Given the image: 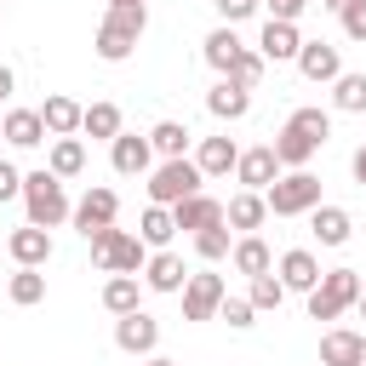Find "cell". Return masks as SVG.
I'll use <instances>...</instances> for the list:
<instances>
[{"mask_svg":"<svg viewBox=\"0 0 366 366\" xmlns=\"http://www.w3.org/2000/svg\"><path fill=\"white\" fill-rule=\"evenodd\" d=\"M172 217H177V229H212V223H223V200H212V194H189V200H177L172 206Z\"/></svg>","mask_w":366,"mask_h":366,"instance_id":"cell-21","label":"cell"},{"mask_svg":"<svg viewBox=\"0 0 366 366\" xmlns=\"http://www.w3.org/2000/svg\"><path fill=\"white\" fill-rule=\"evenodd\" d=\"M143 29H149V6H143V0H137V6H109L103 23H97V57H103V63H126V57L137 51Z\"/></svg>","mask_w":366,"mask_h":366,"instance_id":"cell-1","label":"cell"},{"mask_svg":"<svg viewBox=\"0 0 366 366\" xmlns=\"http://www.w3.org/2000/svg\"><path fill=\"white\" fill-rule=\"evenodd\" d=\"M234 160H240L234 137H200V149H194V166H200L206 177H223V172H234Z\"/></svg>","mask_w":366,"mask_h":366,"instance_id":"cell-25","label":"cell"},{"mask_svg":"<svg viewBox=\"0 0 366 366\" xmlns=\"http://www.w3.org/2000/svg\"><path fill=\"white\" fill-rule=\"evenodd\" d=\"M240 51H246V46H240L234 23H223V29H212V34H206V63H212L217 74H229V69L240 63Z\"/></svg>","mask_w":366,"mask_h":366,"instance_id":"cell-27","label":"cell"},{"mask_svg":"<svg viewBox=\"0 0 366 366\" xmlns=\"http://www.w3.org/2000/svg\"><path fill=\"white\" fill-rule=\"evenodd\" d=\"M6 292H11V303H17V309H34V303L46 297V274L17 263V274H11V286H6Z\"/></svg>","mask_w":366,"mask_h":366,"instance_id":"cell-33","label":"cell"},{"mask_svg":"<svg viewBox=\"0 0 366 366\" xmlns=\"http://www.w3.org/2000/svg\"><path fill=\"white\" fill-rule=\"evenodd\" d=\"M297 74H303V80H315V86H332V80L343 74L337 46H332V40H303V51H297Z\"/></svg>","mask_w":366,"mask_h":366,"instance_id":"cell-8","label":"cell"},{"mask_svg":"<svg viewBox=\"0 0 366 366\" xmlns=\"http://www.w3.org/2000/svg\"><path fill=\"white\" fill-rule=\"evenodd\" d=\"M40 120H46V132H51V137H74V132H80V120H86V109H80L74 97L51 92V97L40 103Z\"/></svg>","mask_w":366,"mask_h":366,"instance_id":"cell-20","label":"cell"},{"mask_svg":"<svg viewBox=\"0 0 366 366\" xmlns=\"http://www.w3.org/2000/svg\"><path fill=\"white\" fill-rule=\"evenodd\" d=\"M109 160H114L120 177H143V172H154V143L137 137V132H120V137L109 143Z\"/></svg>","mask_w":366,"mask_h":366,"instance_id":"cell-9","label":"cell"},{"mask_svg":"<svg viewBox=\"0 0 366 366\" xmlns=\"http://www.w3.org/2000/svg\"><path fill=\"white\" fill-rule=\"evenodd\" d=\"M229 297L223 274H189L183 280V320H217V303Z\"/></svg>","mask_w":366,"mask_h":366,"instance_id":"cell-7","label":"cell"},{"mask_svg":"<svg viewBox=\"0 0 366 366\" xmlns=\"http://www.w3.org/2000/svg\"><path fill=\"white\" fill-rule=\"evenodd\" d=\"M200 183H206V172H200L189 154H177V160H160V166L149 172V200H154V206H177V200L200 194Z\"/></svg>","mask_w":366,"mask_h":366,"instance_id":"cell-5","label":"cell"},{"mask_svg":"<svg viewBox=\"0 0 366 366\" xmlns=\"http://www.w3.org/2000/svg\"><path fill=\"white\" fill-rule=\"evenodd\" d=\"M332 103L343 114H366V74H337L332 80Z\"/></svg>","mask_w":366,"mask_h":366,"instance_id":"cell-34","label":"cell"},{"mask_svg":"<svg viewBox=\"0 0 366 366\" xmlns=\"http://www.w3.org/2000/svg\"><path fill=\"white\" fill-rule=\"evenodd\" d=\"M292 126H297V132H309L315 143H326V137H332V114H326V109H292Z\"/></svg>","mask_w":366,"mask_h":366,"instance_id":"cell-37","label":"cell"},{"mask_svg":"<svg viewBox=\"0 0 366 366\" xmlns=\"http://www.w3.org/2000/svg\"><path fill=\"white\" fill-rule=\"evenodd\" d=\"M194 252L206 257V263H223L234 246H229V223H212V229H194Z\"/></svg>","mask_w":366,"mask_h":366,"instance_id":"cell-35","label":"cell"},{"mask_svg":"<svg viewBox=\"0 0 366 366\" xmlns=\"http://www.w3.org/2000/svg\"><path fill=\"white\" fill-rule=\"evenodd\" d=\"M263 217H269V200H263L257 189H240V194L223 206V223H229V229H240V234H252Z\"/></svg>","mask_w":366,"mask_h":366,"instance_id":"cell-22","label":"cell"},{"mask_svg":"<svg viewBox=\"0 0 366 366\" xmlns=\"http://www.w3.org/2000/svg\"><path fill=\"white\" fill-rule=\"evenodd\" d=\"M149 143H154V154L177 160V154H189V126H183V120H154Z\"/></svg>","mask_w":366,"mask_h":366,"instance_id":"cell-30","label":"cell"},{"mask_svg":"<svg viewBox=\"0 0 366 366\" xmlns=\"http://www.w3.org/2000/svg\"><path fill=\"white\" fill-rule=\"evenodd\" d=\"M57 177H80L86 172V143L80 137H51V160H46Z\"/></svg>","mask_w":366,"mask_h":366,"instance_id":"cell-29","label":"cell"},{"mask_svg":"<svg viewBox=\"0 0 366 366\" xmlns=\"http://www.w3.org/2000/svg\"><path fill=\"white\" fill-rule=\"evenodd\" d=\"M114 212H120V194L97 183V189H86V194H80V206H74V229H80V234H97V229H109V223H114Z\"/></svg>","mask_w":366,"mask_h":366,"instance_id":"cell-11","label":"cell"},{"mask_svg":"<svg viewBox=\"0 0 366 366\" xmlns=\"http://www.w3.org/2000/svg\"><path fill=\"white\" fill-rule=\"evenodd\" d=\"M6 252H11L23 269H46V263H51V229L23 223V229H11V234H6Z\"/></svg>","mask_w":366,"mask_h":366,"instance_id":"cell-12","label":"cell"},{"mask_svg":"<svg viewBox=\"0 0 366 366\" xmlns=\"http://www.w3.org/2000/svg\"><path fill=\"white\" fill-rule=\"evenodd\" d=\"M137 234H143V246H172V234H177V217H172V206H154L149 200V212H143V223H137Z\"/></svg>","mask_w":366,"mask_h":366,"instance_id":"cell-28","label":"cell"},{"mask_svg":"<svg viewBox=\"0 0 366 366\" xmlns=\"http://www.w3.org/2000/svg\"><path fill=\"white\" fill-rule=\"evenodd\" d=\"M109 6H137V0H109Z\"/></svg>","mask_w":366,"mask_h":366,"instance_id":"cell-49","label":"cell"},{"mask_svg":"<svg viewBox=\"0 0 366 366\" xmlns=\"http://www.w3.org/2000/svg\"><path fill=\"white\" fill-rule=\"evenodd\" d=\"M212 6H217V17H223V23H246L263 0H212Z\"/></svg>","mask_w":366,"mask_h":366,"instance_id":"cell-41","label":"cell"},{"mask_svg":"<svg viewBox=\"0 0 366 366\" xmlns=\"http://www.w3.org/2000/svg\"><path fill=\"white\" fill-rule=\"evenodd\" d=\"M252 303L257 309H280L286 303V280L280 274H252Z\"/></svg>","mask_w":366,"mask_h":366,"instance_id":"cell-36","label":"cell"},{"mask_svg":"<svg viewBox=\"0 0 366 366\" xmlns=\"http://www.w3.org/2000/svg\"><path fill=\"white\" fill-rule=\"evenodd\" d=\"M355 309H360V320H366V286H360V297H355Z\"/></svg>","mask_w":366,"mask_h":366,"instance_id":"cell-47","label":"cell"},{"mask_svg":"<svg viewBox=\"0 0 366 366\" xmlns=\"http://www.w3.org/2000/svg\"><path fill=\"white\" fill-rule=\"evenodd\" d=\"M337 17H343V34H349V40H360V46H366V0H349V6H343V11H337Z\"/></svg>","mask_w":366,"mask_h":366,"instance_id":"cell-40","label":"cell"},{"mask_svg":"<svg viewBox=\"0 0 366 366\" xmlns=\"http://www.w3.org/2000/svg\"><path fill=\"white\" fill-rule=\"evenodd\" d=\"M263 69H269V57H263V51H240V63L229 69V80H240V86H257V80H263Z\"/></svg>","mask_w":366,"mask_h":366,"instance_id":"cell-39","label":"cell"},{"mask_svg":"<svg viewBox=\"0 0 366 366\" xmlns=\"http://www.w3.org/2000/svg\"><path fill=\"white\" fill-rule=\"evenodd\" d=\"M103 309H109V315L143 309V280H137V274H109V280H103Z\"/></svg>","mask_w":366,"mask_h":366,"instance_id":"cell-26","label":"cell"},{"mask_svg":"<svg viewBox=\"0 0 366 366\" xmlns=\"http://www.w3.org/2000/svg\"><path fill=\"white\" fill-rule=\"evenodd\" d=\"M360 366H366V343H360Z\"/></svg>","mask_w":366,"mask_h":366,"instance_id":"cell-50","label":"cell"},{"mask_svg":"<svg viewBox=\"0 0 366 366\" xmlns=\"http://www.w3.org/2000/svg\"><path fill=\"white\" fill-rule=\"evenodd\" d=\"M269 6V17H280V23H297L303 11H309V0H263Z\"/></svg>","mask_w":366,"mask_h":366,"instance_id":"cell-43","label":"cell"},{"mask_svg":"<svg viewBox=\"0 0 366 366\" xmlns=\"http://www.w3.org/2000/svg\"><path fill=\"white\" fill-rule=\"evenodd\" d=\"M17 194H23V172H17L11 160H0V206H6V200H17Z\"/></svg>","mask_w":366,"mask_h":366,"instance_id":"cell-42","label":"cell"},{"mask_svg":"<svg viewBox=\"0 0 366 366\" xmlns=\"http://www.w3.org/2000/svg\"><path fill=\"white\" fill-rule=\"evenodd\" d=\"M0 137H6L11 149H34V143H46L51 132H46V120H40V109H11V114L0 120Z\"/></svg>","mask_w":366,"mask_h":366,"instance_id":"cell-18","label":"cell"},{"mask_svg":"<svg viewBox=\"0 0 366 366\" xmlns=\"http://www.w3.org/2000/svg\"><path fill=\"white\" fill-rule=\"evenodd\" d=\"M360 269H326L320 274V286L309 292V320H337L343 309H355V297H360Z\"/></svg>","mask_w":366,"mask_h":366,"instance_id":"cell-6","label":"cell"},{"mask_svg":"<svg viewBox=\"0 0 366 366\" xmlns=\"http://www.w3.org/2000/svg\"><path fill=\"white\" fill-rule=\"evenodd\" d=\"M23 212H29V223H40V229H57L63 217H74V206H69V194H63V177H57L51 166L23 172Z\"/></svg>","mask_w":366,"mask_h":366,"instance_id":"cell-2","label":"cell"},{"mask_svg":"<svg viewBox=\"0 0 366 366\" xmlns=\"http://www.w3.org/2000/svg\"><path fill=\"white\" fill-rule=\"evenodd\" d=\"M11 92H17V74L0 63V103H11Z\"/></svg>","mask_w":366,"mask_h":366,"instance_id":"cell-44","label":"cell"},{"mask_svg":"<svg viewBox=\"0 0 366 366\" xmlns=\"http://www.w3.org/2000/svg\"><path fill=\"white\" fill-rule=\"evenodd\" d=\"M355 183H360V189H366V143H360V149H355Z\"/></svg>","mask_w":366,"mask_h":366,"instance_id":"cell-45","label":"cell"},{"mask_svg":"<svg viewBox=\"0 0 366 366\" xmlns=\"http://www.w3.org/2000/svg\"><path fill=\"white\" fill-rule=\"evenodd\" d=\"M320 6H332V11H343V6H349V0H320Z\"/></svg>","mask_w":366,"mask_h":366,"instance_id":"cell-48","label":"cell"},{"mask_svg":"<svg viewBox=\"0 0 366 366\" xmlns=\"http://www.w3.org/2000/svg\"><path fill=\"white\" fill-rule=\"evenodd\" d=\"M263 200H269V212H274V217H303V212H315V206H320V177H315L309 166H297V172L274 177V183L263 189Z\"/></svg>","mask_w":366,"mask_h":366,"instance_id":"cell-4","label":"cell"},{"mask_svg":"<svg viewBox=\"0 0 366 366\" xmlns=\"http://www.w3.org/2000/svg\"><path fill=\"white\" fill-rule=\"evenodd\" d=\"M274 274L286 280V292H315L320 286V257L309 252V246H292V252H280V263H274Z\"/></svg>","mask_w":366,"mask_h":366,"instance_id":"cell-13","label":"cell"},{"mask_svg":"<svg viewBox=\"0 0 366 366\" xmlns=\"http://www.w3.org/2000/svg\"><path fill=\"white\" fill-rule=\"evenodd\" d=\"M315 149H320V143H315L309 132H297L292 120L274 132V154H280V166H292V172H297V166H309V160H315Z\"/></svg>","mask_w":366,"mask_h":366,"instance_id":"cell-24","label":"cell"},{"mask_svg":"<svg viewBox=\"0 0 366 366\" xmlns=\"http://www.w3.org/2000/svg\"><path fill=\"white\" fill-rule=\"evenodd\" d=\"M92 240V257H97V269L103 274H143V263H149V246H143V234H126V229H97V234H86Z\"/></svg>","mask_w":366,"mask_h":366,"instance_id":"cell-3","label":"cell"},{"mask_svg":"<svg viewBox=\"0 0 366 366\" xmlns=\"http://www.w3.org/2000/svg\"><path fill=\"white\" fill-rule=\"evenodd\" d=\"M360 332H349V326H332L326 337H320V366H360Z\"/></svg>","mask_w":366,"mask_h":366,"instance_id":"cell-23","label":"cell"},{"mask_svg":"<svg viewBox=\"0 0 366 366\" xmlns=\"http://www.w3.org/2000/svg\"><path fill=\"white\" fill-rule=\"evenodd\" d=\"M257 51H263L269 63H297V51H303V34H297V23H280V17H269V23H263V34H257Z\"/></svg>","mask_w":366,"mask_h":366,"instance_id":"cell-15","label":"cell"},{"mask_svg":"<svg viewBox=\"0 0 366 366\" xmlns=\"http://www.w3.org/2000/svg\"><path fill=\"white\" fill-rule=\"evenodd\" d=\"M206 109L217 114V120H246L252 114V86H240V80H217L212 92H206Z\"/></svg>","mask_w":366,"mask_h":366,"instance_id":"cell-16","label":"cell"},{"mask_svg":"<svg viewBox=\"0 0 366 366\" xmlns=\"http://www.w3.org/2000/svg\"><path fill=\"white\" fill-rule=\"evenodd\" d=\"M114 343H120L126 355H154V343H160V320L143 315V309H132V315L114 320Z\"/></svg>","mask_w":366,"mask_h":366,"instance_id":"cell-14","label":"cell"},{"mask_svg":"<svg viewBox=\"0 0 366 366\" xmlns=\"http://www.w3.org/2000/svg\"><path fill=\"white\" fill-rule=\"evenodd\" d=\"M80 132H86V137L114 143V137H120V109H114V103H92V109H86V120H80Z\"/></svg>","mask_w":366,"mask_h":366,"instance_id":"cell-32","label":"cell"},{"mask_svg":"<svg viewBox=\"0 0 366 366\" xmlns=\"http://www.w3.org/2000/svg\"><path fill=\"white\" fill-rule=\"evenodd\" d=\"M183 280H189V269H183V257H177L172 246H160V252L143 263V286H149V292H183Z\"/></svg>","mask_w":366,"mask_h":366,"instance_id":"cell-17","label":"cell"},{"mask_svg":"<svg viewBox=\"0 0 366 366\" xmlns=\"http://www.w3.org/2000/svg\"><path fill=\"white\" fill-rule=\"evenodd\" d=\"M252 315H257V303H252V297H223V303H217V320H229L234 332H246V326H252Z\"/></svg>","mask_w":366,"mask_h":366,"instance_id":"cell-38","label":"cell"},{"mask_svg":"<svg viewBox=\"0 0 366 366\" xmlns=\"http://www.w3.org/2000/svg\"><path fill=\"white\" fill-rule=\"evenodd\" d=\"M234 177L246 183V189H269L274 177H280V154H274V143H257V149H240V160H234Z\"/></svg>","mask_w":366,"mask_h":366,"instance_id":"cell-10","label":"cell"},{"mask_svg":"<svg viewBox=\"0 0 366 366\" xmlns=\"http://www.w3.org/2000/svg\"><path fill=\"white\" fill-rule=\"evenodd\" d=\"M309 229H315V240H320V246H349L355 217H349L343 206H326V200H320V206L309 212Z\"/></svg>","mask_w":366,"mask_h":366,"instance_id":"cell-19","label":"cell"},{"mask_svg":"<svg viewBox=\"0 0 366 366\" xmlns=\"http://www.w3.org/2000/svg\"><path fill=\"white\" fill-rule=\"evenodd\" d=\"M143 366H177V360H166V355H149V360H143Z\"/></svg>","mask_w":366,"mask_h":366,"instance_id":"cell-46","label":"cell"},{"mask_svg":"<svg viewBox=\"0 0 366 366\" xmlns=\"http://www.w3.org/2000/svg\"><path fill=\"white\" fill-rule=\"evenodd\" d=\"M229 257H234V269H240V274H269V269H274V257H269V246H263L257 234L234 240V252H229Z\"/></svg>","mask_w":366,"mask_h":366,"instance_id":"cell-31","label":"cell"}]
</instances>
